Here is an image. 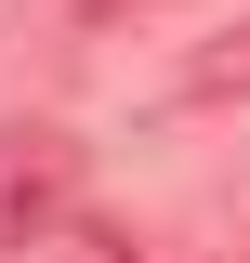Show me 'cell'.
<instances>
[{
  "mask_svg": "<svg viewBox=\"0 0 250 263\" xmlns=\"http://www.w3.org/2000/svg\"><path fill=\"white\" fill-rule=\"evenodd\" d=\"M185 105H250V27H224V40L185 53Z\"/></svg>",
  "mask_w": 250,
  "mask_h": 263,
  "instance_id": "7a4b0ae2",
  "label": "cell"
},
{
  "mask_svg": "<svg viewBox=\"0 0 250 263\" xmlns=\"http://www.w3.org/2000/svg\"><path fill=\"white\" fill-rule=\"evenodd\" d=\"M79 211V145L53 119H0V250H27Z\"/></svg>",
  "mask_w": 250,
  "mask_h": 263,
  "instance_id": "6da1fadb",
  "label": "cell"
}]
</instances>
